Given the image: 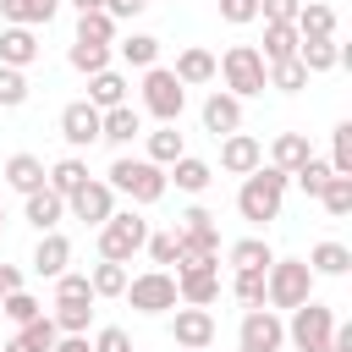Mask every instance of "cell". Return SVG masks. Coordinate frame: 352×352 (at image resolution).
<instances>
[{"label": "cell", "mask_w": 352, "mask_h": 352, "mask_svg": "<svg viewBox=\"0 0 352 352\" xmlns=\"http://www.w3.org/2000/svg\"><path fill=\"white\" fill-rule=\"evenodd\" d=\"M286 187H292V176H286V170H275V165L248 170V176H242V187H236V214H242L248 226H270V220H280Z\"/></svg>", "instance_id": "cell-1"}, {"label": "cell", "mask_w": 352, "mask_h": 352, "mask_svg": "<svg viewBox=\"0 0 352 352\" xmlns=\"http://www.w3.org/2000/svg\"><path fill=\"white\" fill-rule=\"evenodd\" d=\"M121 198H132L138 209H148V204H160L165 192H170V182H165V165H154V160H132V154H121L116 165H110V176H104Z\"/></svg>", "instance_id": "cell-2"}, {"label": "cell", "mask_w": 352, "mask_h": 352, "mask_svg": "<svg viewBox=\"0 0 352 352\" xmlns=\"http://www.w3.org/2000/svg\"><path fill=\"white\" fill-rule=\"evenodd\" d=\"M314 270H308V258H270V270H264V308H297V302H308L314 297Z\"/></svg>", "instance_id": "cell-3"}, {"label": "cell", "mask_w": 352, "mask_h": 352, "mask_svg": "<svg viewBox=\"0 0 352 352\" xmlns=\"http://www.w3.org/2000/svg\"><path fill=\"white\" fill-rule=\"evenodd\" d=\"M214 77H226V94H236V99L264 94V55H258V44H231L214 60Z\"/></svg>", "instance_id": "cell-4"}, {"label": "cell", "mask_w": 352, "mask_h": 352, "mask_svg": "<svg viewBox=\"0 0 352 352\" xmlns=\"http://www.w3.org/2000/svg\"><path fill=\"white\" fill-rule=\"evenodd\" d=\"M143 242H148V220H143L138 209H116V214L99 226V258L126 264V258L143 253Z\"/></svg>", "instance_id": "cell-5"}, {"label": "cell", "mask_w": 352, "mask_h": 352, "mask_svg": "<svg viewBox=\"0 0 352 352\" xmlns=\"http://www.w3.org/2000/svg\"><path fill=\"white\" fill-rule=\"evenodd\" d=\"M330 330H336V308H324V302H297L292 308V319H286V341H292V352H324L330 346Z\"/></svg>", "instance_id": "cell-6"}, {"label": "cell", "mask_w": 352, "mask_h": 352, "mask_svg": "<svg viewBox=\"0 0 352 352\" xmlns=\"http://www.w3.org/2000/svg\"><path fill=\"white\" fill-rule=\"evenodd\" d=\"M143 110L154 116V121H182V110H187V88L176 82V72L170 66H148L143 72Z\"/></svg>", "instance_id": "cell-7"}, {"label": "cell", "mask_w": 352, "mask_h": 352, "mask_svg": "<svg viewBox=\"0 0 352 352\" xmlns=\"http://www.w3.org/2000/svg\"><path fill=\"white\" fill-rule=\"evenodd\" d=\"M138 314H170L176 308V275L170 270H143V275H126V292H121Z\"/></svg>", "instance_id": "cell-8"}, {"label": "cell", "mask_w": 352, "mask_h": 352, "mask_svg": "<svg viewBox=\"0 0 352 352\" xmlns=\"http://www.w3.org/2000/svg\"><path fill=\"white\" fill-rule=\"evenodd\" d=\"M286 346V319L275 308H248L236 330V352H280Z\"/></svg>", "instance_id": "cell-9"}, {"label": "cell", "mask_w": 352, "mask_h": 352, "mask_svg": "<svg viewBox=\"0 0 352 352\" xmlns=\"http://www.w3.org/2000/svg\"><path fill=\"white\" fill-rule=\"evenodd\" d=\"M66 209H72V214H77L82 226H94V231H99V226H104V220L116 214V187H110V182H94V176H88V182H82V187H77V192L66 198Z\"/></svg>", "instance_id": "cell-10"}, {"label": "cell", "mask_w": 352, "mask_h": 352, "mask_svg": "<svg viewBox=\"0 0 352 352\" xmlns=\"http://www.w3.org/2000/svg\"><path fill=\"white\" fill-rule=\"evenodd\" d=\"M264 165V143L253 138V132H226L220 138V170L226 176H248V170H258Z\"/></svg>", "instance_id": "cell-11"}, {"label": "cell", "mask_w": 352, "mask_h": 352, "mask_svg": "<svg viewBox=\"0 0 352 352\" xmlns=\"http://www.w3.org/2000/svg\"><path fill=\"white\" fill-rule=\"evenodd\" d=\"M170 341H176V346H204V352H209V341H214V314H209V308L176 302V314H170Z\"/></svg>", "instance_id": "cell-12"}, {"label": "cell", "mask_w": 352, "mask_h": 352, "mask_svg": "<svg viewBox=\"0 0 352 352\" xmlns=\"http://www.w3.org/2000/svg\"><path fill=\"white\" fill-rule=\"evenodd\" d=\"M38 55H44V44H38V33H33V28H16V22H6V28H0V66L28 72Z\"/></svg>", "instance_id": "cell-13"}, {"label": "cell", "mask_w": 352, "mask_h": 352, "mask_svg": "<svg viewBox=\"0 0 352 352\" xmlns=\"http://www.w3.org/2000/svg\"><path fill=\"white\" fill-rule=\"evenodd\" d=\"M204 132H214V138H226V132H242V99L236 94H226V88H214L209 99H204Z\"/></svg>", "instance_id": "cell-14"}, {"label": "cell", "mask_w": 352, "mask_h": 352, "mask_svg": "<svg viewBox=\"0 0 352 352\" xmlns=\"http://www.w3.org/2000/svg\"><path fill=\"white\" fill-rule=\"evenodd\" d=\"M60 138H66L72 148H88V143H99V110H94L88 99H72V104L60 110Z\"/></svg>", "instance_id": "cell-15"}, {"label": "cell", "mask_w": 352, "mask_h": 352, "mask_svg": "<svg viewBox=\"0 0 352 352\" xmlns=\"http://www.w3.org/2000/svg\"><path fill=\"white\" fill-rule=\"evenodd\" d=\"M176 302L187 308L220 302V270H176Z\"/></svg>", "instance_id": "cell-16"}, {"label": "cell", "mask_w": 352, "mask_h": 352, "mask_svg": "<svg viewBox=\"0 0 352 352\" xmlns=\"http://www.w3.org/2000/svg\"><path fill=\"white\" fill-rule=\"evenodd\" d=\"M132 138H143V116L132 110V99H126V104H116V110H99V143L126 148Z\"/></svg>", "instance_id": "cell-17"}, {"label": "cell", "mask_w": 352, "mask_h": 352, "mask_svg": "<svg viewBox=\"0 0 352 352\" xmlns=\"http://www.w3.org/2000/svg\"><path fill=\"white\" fill-rule=\"evenodd\" d=\"M165 182H176V192H209V182H214V165L209 160H198V154H182V160H170L165 165Z\"/></svg>", "instance_id": "cell-18"}, {"label": "cell", "mask_w": 352, "mask_h": 352, "mask_svg": "<svg viewBox=\"0 0 352 352\" xmlns=\"http://www.w3.org/2000/svg\"><path fill=\"white\" fill-rule=\"evenodd\" d=\"M28 264H33V275H50V280H55V275L72 264V242H66L60 231H38V248H33Z\"/></svg>", "instance_id": "cell-19"}, {"label": "cell", "mask_w": 352, "mask_h": 352, "mask_svg": "<svg viewBox=\"0 0 352 352\" xmlns=\"http://www.w3.org/2000/svg\"><path fill=\"white\" fill-rule=\"evenodd\" d=\"M292 28H297V38H336V6H324V0H302L297 16H292Z\"/></svg>", "instance_id": "cell-20"}, {"label": "cell", "mask_w": 352, "mask_h": 352, "mask_svg": "<svg viewBox=\"0 0 352 352\" xmlns=\"http://www.w3.org/2000/svg\"><path fill=\"white\" fill-rule=\"evenodd\" d=\"M60 214H66V198H60V192H50V187L28 192V204H22V220H28L33 231H55V226H60Z\"/></svg>", "instance_id": "cell-21"}, {"label": "cell", "mask_w": 352, "mask_h": 352, "mask_svg": "<svg viewBox=\"0 0 352 352\" xmlns=\"http://www.w3.org/2000/svg\"><path fill=\"white\" fill-rule=\"evenodd\" d=\"M170 72H176V82H182V88H204V82H214V55H209V50H198V44H187V50L176 55V66H170Z\"/></svg>", "instance_id": "cell-22"}, {"label": "cell", "mask_w": 352, "mask_h": 352, "mask_svg": "<svg viewBox=\"0 0 352 352\" xmlns=\"http://www.w3.org/2000/svg\"><path fill=\"white\" fill-rule=\"evenodd\" d=\"M126 88H132V82H126L116 66H104V72L88 77V104H94V110H116V104H126Z\"/></svg>", "instance_id": "cell-23"}, {"label": "cell", "mask_w": 352, "mask_h": 352, "mask_svg": "<svg viewBox=\"0 0 352 352\" xmlns=\"http://www.w3.org/2000/svg\"><path fill=\"white\" fill-rule=\"evenodd\" d=\"M44 170H50V165H44L38 154H11V160H6V187L28 198V192L44 187Z\"/></svg>", "instance_id": "cell-24"}, {"label": "cell", "mask_w": 352, "mask_h": 352, "mask_svg": "<svg viewBox=\"0 0 352 352\" xmlns=\"http://www.w3.org/2000/svg\"><path fill=\"white\" fill-rule=\"evenodd\" d=\"M308 270L324 275V280H341V275L352 270V248H346V242H314V248H308Z\"/></svg>", "instance_id": "cell-25"}, {"label": "cell", "mask_w": 352, "mask_h": 352, "mask_svg": "<svg viewBox=\"0 0 352 352\" xmlns=\"http://www.w3.org/2000/svg\"><path fill=\"white\" fill-rule=\"evenodd\" d=\"M60 11V0H0V16L16 28H50Z\"/></svg>", "instance_id": "cell-26"}, {"label": "cell", "mask_w": 352, "mask_h": 352, "mask_svg": "<svg viewBox=\"0 0 352 352\" xmlns=\"http://www.w3.org/2000/svg\"><path fill=\"white\" fill-rule=\"evenodd\" d=\"M297 60L308 66V77L336 72V66H341V44H336V38H297Z\"/></svg>", "instance_id": "cell-27"}, {"label": "cell", "mask_w": 352, "mask_h": 352, "mask_svg": "<svg viewBox=\"0 0 352 352\" xmlns=\"http://www.w3.org/2000/svg\"><path fill=\"white\" fill-rule=\"evenodd\" d=\"M116 55H121L126 66L148 72V66H160V38H154V33H126V38H116Z\"/></svg>", "instance_id": "cell-28"}, {"label": "cell", "mask_w": 352, "mask_h": 352, "mask_svg": "<svg viewBox=\"0 0 352 352\" xmlns=\"http://www.w3.org/2000/svg\"><path fill=\"white\" fill-rule=\"evenodd\" d=\"M264 88H275V94H302L308 88V66L292 55V60H270L264 66Z\"/></svg>", "instance_id": "cell-29"}, {"label": "cell", "mask_w": 352, "mask_h": 352, "mask_svg": "<svg viewBox=\"0 0 352 352\" xmlns=\"http://www.w3.org/2000/svg\"><path fill=\"white\" fill-rule=\"evenodd\" d=\"M308 154H314V148H308V138H302V132H275V143H270V165H275V170H286V176H292Z\"/></svg>", "instance_id": "cell-30"}, {"label": "cell", "mask_w": 352, "mask_h": 352, "mask_svg": "<svg viewBox=\"0 0 352 352\" xmlns=\"http://www.w3.org/2000/svg\"><path fill=\"white\" fill-rule=\"evenodd\" d=\"M82 182H88V165H82L77 154H66V160H55V165L44 170V187H50V192H60V198H72Z\"/></svg>", "instance_id": "cell-31"}, {"label": "cell", "mask_w": 352, "mask_h": 352, "mask_svg": "<svg viewBox=\"0 0 352 352\" xmlns=\"http://www.w3.org/2000/svg\"><path fill=\"white\" fill-rule=\"evenodd\" d=\"M226 258H231V270H270L275 248H270L264 236H236V242L226 248Z\"/></svg>", "instance_id": "cell-32"}, {"label": "cell", "mask_w": 352, "mask_h": 352, "mask_svg": "<svg viewBox=\"0 0 352 352\" xmlns=\"http://www.w3.org/2000/svg\"><path fill=\"white\" fill-rule=\"evenodd\" d=\"M116 16L99 6V11H77V44H116Z\"/></svg>", "instance_id": "cell-33"}, {"label": "cell", "mask_w": 352, "mask_h": 352, "mask_svg": "<svg viewBox=\"0 0 352 352\" xmlns=\"http://www.w3.org/2000/svg\"><path fill=\"white\" fill-rule=\"evenodd\" d=\"M258 55H264V66L270 60H292L297 55V28L292 22H264V50Z\"/></svg>", "instance_id": "cell-34"}, {"label": "cell", "mask_w": 352, "mask_h": 352, "mask_svg": "<svg viewBox=\"0 0 352 352\" xmlns=\"http://www.w3.org/2000/svg\"><path fill=\"white\" fill-rule=\"evenodd\" d=\"M182 154H187L182 132H176L170 121H160V126L148 132V154H143V160H154V165H170V160H182Z\"/></svg>", "instance_id": "cell-35"}, {"label": "cell", "mask_w": 352, "mask_h": 352, "mask_svg": "<svg viewBox=\"0 0 352 352\" xmlns=\"http://www.w3.org/2000/svg\"><path fill=\"white\" fill-rule=\"evenodd\" d=\"M319 204H324L330 220H346V214H352V176H336V170H330V182L319 187Z\"/></svg>", "instance_id": "cell-36"}, {"label": "cell", "mask_w": 352, "mask_h": 352, "mask_svg": "<svg viewBox=\"0 0 352 352\" xmlns=\"http://www.w3.org/2000/svg\"><path fill=\"white\" fill-rule=\"evenodd\" d=\"M88 286H94V297H121V292H126V264L99 258V264L88 270Z\"/></svg>", "instance_id": "cell-37"}, {"label": "cell", "mask_w": 352, "mask_h": 352, "mask_svg": "<svg viewBox=\"0 0 352 352\" xmlns=\"http://www.w3.org/2000/svg\"><path fill=\"white\" fill-rule=\"evenodd\" d=\"M182 236H192V242H214L220 248V226H214V214L204 209V204H192V209H182V226H176Z\"/></svg>", "instance_id": "cell-38"}, {"label": "cell", "mask_w": 352, "mask_h": 352, "mask_svg": "<svg viewBox=\"0 0 352 352\" xmlns=\"http://www.w3.org/2000/svg\"><path fill=\"white\" fill-rule=\"evenodd\" d=\"M55 330L60 336H88V324H94V302H55Z\"/></svg>", "instance_id": "cell-39"}, {"label": "cell", "mask_w": 352, "mask_h": 352, "mask_svg": "<svg viewBox=\"0 0 352 352\" xmlns=\"http://www.w3.org/2000/svg\"><path fill=\"white\" fill-rule=\"evenodd\" d=\"M66 60H72V72L94 77V72H104V66H110V44H77V38H72Z\"/></svg>", "instance_id": "cell-40"}, {"label": "cell", "mask_w": 352, "mask_h": 352, "mask_svg": "<svg viewBox=\"0 0 352 352\" xmlns=\"http://www.w3.org/2000/svg\"><path fill=\"white\" fill-rule=\"evenodd\" d=\"M55 302H99L88 286V270H60L55 275Z\"/></svg>", "instance_id": "cell-41"}, {"label": "cell", "mask_w": 352, "mask_h": 352, "mask_svg": "<svg viewBox=\"0 0 352 352\" xmlns=\"http://www.w3.org/2000/svg\"><path fill=\"white\" fill-rule=\"evenodd\" d=\"M231 297L242 308H264V270H236L231 275Z\"/></svg>", "instance_id": "cell-42"}, {"label": "cell", "mask_w": 352, "mask_h": 352, "mask_svg": "<svg viewBox=\"0 0 352 352\" xmlns=\"http://www.w3.org/2000/svg\"><path fill=\"white\" fill-rule=\"evenodd\" d=\"M28 72H16V66H0V110H22L28 104Z\"/></svg>", "instance_id": "cell-43"}, {"label": "cell", "mask_w": 352, "mask_h": 352, "mask_svg": "<svg viewBox=\"0 0 352 352\" xmlns=\"http://www.w3.org/2000/svg\"><path fill=\"white\" fill-rule=\"evenodd\" d=\"M292 182H297V187H302L308 198H319V187L330 182V160H319V154H308V160H302V165L292 170Z\"/></svg>", "instance_id": "cell-44"}, {"label": "cell", "mask_w": 352, "mask_h": 352, "mask_svg": "<svg viewBox=\"0 0 352 352\" xmlns=\"http://www.w3.org/2000/svg\"><path fill=\"white\" fill-rule=\"evenodd\" d=\"M330 170L336 176H352V121H341L330 132Z\"/></svg>", "instance_id": "cell-45"}, {"label": "cell", "mask_w": 352, "mask_h": 352, "mask_svg": "<svg viewBox=\"0 0 352 352\" xmlns=\"http://www.w3.org/2000/svg\"><path fill=\"white\" fill-rule=\"evenodd\" d=\"M176 248H182V231H148V242H143V253L154 258V270L176 264Z\"/></svg>", "instance_id": "cell-46"}, {"label": "cell", "mask_w": 352, "mask_h": 352, "mask_svg": "<svg viewBox=\"0 0 352 352\" xmlns=\"http://www.w3.org/2000/svg\"><path fill=\"white\" fill-rule=\"evenodd\" d=\"M0 308H6V319H11V324H28V319H38V314H44V302H38L33 292H6V297H0Z\"/></svg>", "instance_id": "cell-47"}, {"label": "cell", "mask_w": 352, "mask_h": 352, "mask_svg": "<svg viewBox=\"0 0 352 352\" xmlns=\"http://www.w3.org/2000/svg\"><path fill=\"white\" fill-rule=\"evenodd\" d=\"M16 336H22L28 346H38V352H50L60 330H55V319H50V314H38V319H28V324H16Z\"/></svg>", "instance_id": "cell-48"}, {"label": "cell", "mask_w": 352, "mask_h": 352, "mask_svg": "<svg viewBox=\"0 0 352 352\" xmlns=\"http://www.w3.org/2000/svg\"><path fill=\"white\" fill-rule=\"evenodd\" d=\"M220 22H231V28L258 22V0H220Z\"/></svg>", "instance_id": "cell-49"}, {"label": "cell", "mask_w": 352, "mask_h": 352, "mask_svg": "<svg viewBox=\"0 0 352 352\" xmlns=\"http://www.w3.org/2000/svg\"><path fill=\"white\" fill-rule=\"evenodd\" d=\"M88 346H94V352H132V336H126L121 324H104V330H99Z\"/></svg>", "instance_id": "cell-50"}, {"label": "cell", "mask_w": 352, "mask_h": 352, "mask_svg": "<svg viewBox=\"0 0 352 352\" xmlns=\"http://www.w3.org/2000/svg\"><path fill=\"white\" fill-rule=\"evenodd\" d=\"M302 0H258V22H292Z\"/></svg>", "instance_id": "cell-51"}, {"label": "cell", "mask_w": 352, "mask_h": 352, "mask_svg": "<svg viewBox=\"0 0 352 352\" xmlns=\"http://www.w3.org/2000/svg\"><path fill=\"white\" fill-rule=\"evenodd\" d=\"M143 6H148V0H104V11H110L116 22H132V16L143 11Z\"/></svg>", "instance_id": "cell-52"}, {"label": "cell", "mask_w": 352, "mask_h": 352, "mask_svg": "<svg viewBox=\"0 0 352 352\" xmlns=\"http://www.w3.org/2000/svg\"><path fill=\"white\" fill-rule=\"evenodd\" d=\"M6 292H22V270L16 264H0V297Z\"/></svg>", "instance_id": "cell-53"}, {"label": "cell", "mask_w": 352, "mask_h": 352, "mask_svg": "<svg viewBox=\"0 0 352 352\" xmlns=\"http://www.w3.org/2000/svg\"><path fill=\"white\" fill-rule=\"evenodd\" d=\"M50 352H94V346H88V336H55Z\"/></svg>", "instance_id": "cell-54"}, {"label": "cell", "mask_w": 352, "mask_h": 352, "mask_svg": "<svg viewBox=\"0 0 352 352\" xmlns=\"http://www.w3.org/2000/svg\"><path fill=\"white\" fill-rule=\"evenodd\" d=\"M0 352H38V346H28V341H22V336H11V341H6V346H0Z\"/></svg>", "instance_id": "cell-55"}, {"label": "cell", "mask_w": 352, "mask_h": 352, "mask_svg": "<svg viewBox=\"0 0 352 352\" xmlns=\"http://www.w3.org/2000/svg\"><path fill=\"white\" fill-rule=\"evenodd\" d=\"M66 6H77V11H99L104 0H66Z\"/></svg>", "instance_id": "cell-56"}, {"label": "cell", "mask_w": 352, "mask_h": 352, "mask_svg": "<svg viewBox=\"0 0 352 352\" xmlns=\"http://www.w3.org/2000/svg\"><path fill=\"white\" fill-rule=\"evenodd\" d=\"M176 352H204V346H176Z\"/></svg>", "instance_id": "cell-57"}, {"label": "cell", "mask_w": 352, "mask_h": 352, "mask_svg": "<svg viewBox=\"0 0 352 352\" xmlns=\"http://www.w3.org/2000/svg\"><path fill=\"white\" fill-rule=\"evenodd\" d=\"M0 226H6V204H0Z\"/></svg>", "instance_id": "cell-58"}, {"label": "cell", "mask_w": 352, "mask_h": 352, "mask_svg": "<svg viewBox=\"0 0 352 352\" xmlns=\"http://www.w3.org/2000/svg\"><path fill=\"white\" fill-rule=\"evenodd\" d=\"M324 352H341V346H324Z\"/></svg>", "instance_id": "cell-59"}, {"label": "cell", "mask_w": 352, "mask_h": 352, "mask_svg": "<svg viewBox=\"0 0 352 352\" xmlns=\"http://www.w3.org/2000/svg\"><path fill=\"white\" fill-rule=\"evenodd\" d=\"M280 352H286V346H280Z\"/></svg>", "instance_id": "cell-60"}]
</instances>
